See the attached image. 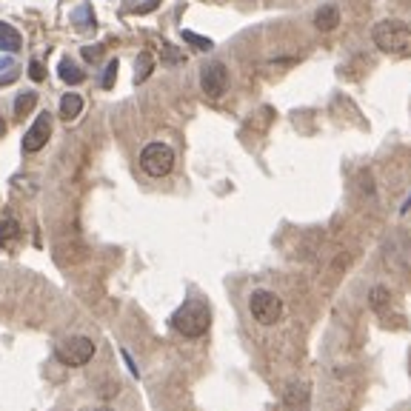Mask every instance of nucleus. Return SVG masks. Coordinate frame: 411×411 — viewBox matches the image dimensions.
<instances>
[{"mask_svg":"<svg viewBox=\"0 0 411 411\" xmlns=\"http://www.w3.org/2000/svg\"><path fill=\"white\" fill-rule=\"evenodd\" d=\"M172 326L183 337H203L211 326V311L203 300H186L174 314H172Z\"/></svg>","mask_w":411,"mask_h":411,"instance_id":"obj_1","label":"nucleus"},{"mask_svg":"<svg viewBox=\"0 0 411 411\" xmlns=\"http://www.w3.org/2000/svg\"><path fill=\"white\" fill-rule=\"evenodd\" d=\"M374 46L389 54H411V29L403 20H380L371 31Z\"/></svg>","mask_w":411,"mask_h":411,"instance_id":"obj_2","label":"nucleus"},{"mask_svg":"<svg viewBox=\"0 0 411 411\" xmlns=\"http://www.w3.org/2000/svg\"><path fill=\"white\" fill-rule=\"evenodd\" d=\"M248 311L260 326H274L283 317V300L269 289H257L248 297Z\"/></svg>","mask_w":411,"mask_h":411,"instance_id":"obj_3","label":"nucleus"},{"mask_svg":"<svg viewBox=\"0 0 411 411\" xmlns=\"http://www.w3.org/2000/svg\"><path fill=\"white\" fill-rule=\"evenodd\" d=\"M140 166L149 177H166L174 169V151L166 143H149L140 151Z\"/></svg>","mask_w":411,"mask_h":411,"instance_id":"obj_4","label":"nucleus"},{"mask_svg":"<svg viewBox=\"0 0 411 411\" xmlns=\"http://www.w3.org/2000/svg\"><path fill=\"white\" fill-rule=\"evenodd\" d=\"M54 357L63 366H72V368L86 366L94 357V343L89 337H80V334L77 337H69V340H63L57 349H54Z\"/></svg>","mask_w":411,"mask_h":411,"instance_id":"obj_5","label":"nucleus"},{"mask_svg":"<svg viewBox=\"0 0 411 411\" xmlns=\"http://www.w3.org/2000/svg\"><path fill=\"white\" fill-rule=\"evenodd\" d=\"M200 86H203V94L211 100L223 98L226 89H229V69L223 66V63H209V66H203L200 72Z\"/></svg>","mask_w":411,"mask_h":411,"instance_id":"obj_6","label":"nucleus"},{"mask_svg":"<svg viewBox=\"0 0 411 411\" xmlns=\"http://www.w3.org/2000/svg\"><path fill=\"white\" fill-rule=\"evenodd\" d=\"M49 137H52V114L43 112V114H38L35 123L29 126V132L23 137V149L26 151H40L49 143Z\"/></svg>","mask_w":411,"mask_h":411,"instance_id":"obj_7","label":"nucleus"},{"mask_svg":"<svg viewBox=\"0 0 411 411\" xmlns=\"http://www.w3.org/2000/svg\"><path fill=\"white\" fill-rule=\"evenodd\" d=\"M340 26V9L334 3L329 6H320L317 12H314V29H320V31H334Z\"/></svg>","mask_w":411,"mask_h":411,"instance_id":"obj_8","label":"nucleus"},{"mask_svg":"<svg viewBox=\"0 0 411 411\" xmlns=\"http://www.w3.org/2000/svg\"><path fill=\"white\" fill-rule=\"evenodd\" d=\"M20 31L9 23H0V52H20Z\"/></svg>","mask_w":411,"mask_h":411,"instance_id":"obj_9","label":"nucleus"},{"mask_svg":"<svg viewBox=\"0 0 411 411\" xmlns=\"http://www.w3.org/2000/svg\"><path fill=\"white\" fill-rule=\"evenodd\" d=\"M80 112H83V98H80V94L77 91L63 94V100H60V117L63 120H75Z\"/></svg>","mask_w":411,"mask_h":411,"instance_id":"obj_10","label":"nucleus"},{"mask_svg":"<svg viewBox=\"0 0 411 411\" xmlns=\"http://www.w3.org/2000/svg\"><path fill=\"white\" fill-rule=\"evenodd\" d=\"M17 237H20V223L15 217H6L3 223H0V246H12Z\"/></svg>","mask_w":411,"mask_h":411,"instance_id":"obj_11","label":"nucleus"},{"mask_svg":"<svg viewBox=\"0 0 411 411\" xmlns=\"http://www.w3.org/2000/svg\"><path fill=\"white\" fill-rule=\"evenodd\" d=\"M57 72H60V77L66 80V83H83L86 80V75H83V69L80 66H75L72 60H60V66H57Z\"/></svg>","mask_w":411,"mask_h":411,"instance_id":"obj_12","label":"nucleus"},{"mask_svg":"<svg viewBox=\"0 0 411 411\" xmlns=\"http://www.w3.org/2000/svg\"><path fill=\"white\" fill-rule=\"evenodd\" d=\"M306 400H308V386H306V383H294V386H289V391H286V403H289L292 408H306Z\"/></svg>","mask_w":411,"mask_h":411,"instance_id":"obj_13","label":"nucleus"},{"mask_svg":"<svg viewBox=\"0 0 411 411\" xmlns=\"http://www.w3.org/2000/svg\"><path fill=\"white\" fill-rule=\"evenodd\" d=\"M38 103V94L35 91H23L17 94V103H15V117H26V112H31Z\"/></svg>","mask_w":411,"mask_h":411,"instance_id":"obj_14","label":"nucleus"},{"mask_svg":"<svg viewBox=\"0 0 411 411\" xmlns=\"http://www.w3.org/2000/svg\"><path fill=\"white\" fill-rule=\"evenodd\" d=\"M389 300H391V294H389V289H383V286L371 289V294H368V303H371L374 311H383V308L389 306Z\"/></svg>","mask_w":411,"mask_h":411,"instance_id":"obj_15","label":"nucleus"},{"mask_svg":"<svg viewBox=\"0 0 411 411\" xmlns=\"http://www.w3.org/2000/svg\"><path fill=\"white\" fill-rule=\"evenodd\" d=\"M151 66H154L151 54H149V52H143V54L137 57V80H146V77L151 75Z\"/></svg>","mask_w":411,"mask_h":411,"instance_id":"obj_16","label":"nucleus"},{"mask_svg":"<svg viewBox=\"0 0 411 411\" xmlns=\"http://www.w3.org/2000/svg\"><path fill=\"white\" fill-rule=\"evenodd\" d=\"M183 40L186 43H192V46H197V49H211V40H206V38H200V35H195V31H183Z\"/></svg>","mask_w":411,"mask_h":411,"instance_id":"obj_17","label":"nucleus"},{"mask_svg":"<svg viewBox=\"0 0 411 411\" xmlns=\"http://www.w3.org/2000/svg\"><path fill=\"white\" fill-rule=\"evenodd\" d=\"M114 77H117V60H112L109 66H106V75H103L100 86H103V89H112V86H114Z\"/></svg>","mask_w":411,"mask_h":411,"instance_id":"obj_18","label":"nucleus"},{"mask_svg":"<svg viewBox=\"0 0 411 411\" xmlns=\"http://www.w3.org/2000/svg\"><path fill=\"white\" fill-rule=\"evenodd\" d=\"M29 75H31V80H38V83H40V80L46 77V69H43V63H38V60L31 63V66H29Z\"/></svg>","mask_w":411,"mask_h":411,"instance_id":"obj_19","label":"nucleus"},{"mask_svg":"<svg viewBox=\"0 0 411 411\" xmlns=\"http://www.w3.org/2000/svg\"><path fill=\"white\" fill-rule=\"evenodd\" d=\"M100 54H103V52H100L98 46H89V49H83V57H86V60H98Z\"/></svg>","mask_w":411,"mask_h":411,"instance_id":"obj_20","label":"nucleus"},{"mask_svg":"<svg viewBox=\"0 0 411 411\" xmlns=\"http://www.w3.org/2000/svg\"><path fill=\"white\" fill-rule=\"evenodd\" d=\"M6 135V120H3V114H0V137Z\"/></svg>","mask_w":411,"mask_h":411,"instance_id":"obj_21","label":"nucleus"},{"mask_svg":"<svg viewBox=\"0 0 411 411\" xmlns=\"http://www.w3.org/2000/svg\"><path fill=\"white\" fill-rule=\"evenodd\" d=\"M94 411H114V408H109V405H100V408H94Z\"/></svg>","mask_w":411,"mask_h":411,"instance_id":"obj_22","label":"nucleus"}]
</instances>
